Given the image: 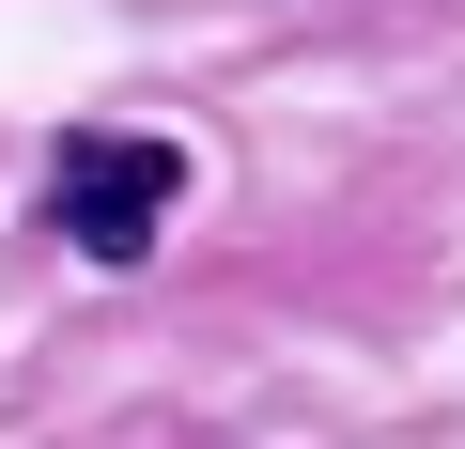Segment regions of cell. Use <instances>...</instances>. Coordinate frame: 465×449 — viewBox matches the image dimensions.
<instances>
[{
  "mask_svg": "<svg viewBox=\"0 0 465 449\" xmlns=\"http://www.w3.org/2000/svg\"><path fill=\"white\" fill-rule=\"evenodd\" d=\"M171 201H186V155L94 124V140H63V171H47V233H63L78 264H140V249L171 233Z\"/></svg>",
  "mask_w": 465,
  "mask_h": 449,
  "instance_id": "6da1fadb",
  "label": "cell"
}]
</instances>
